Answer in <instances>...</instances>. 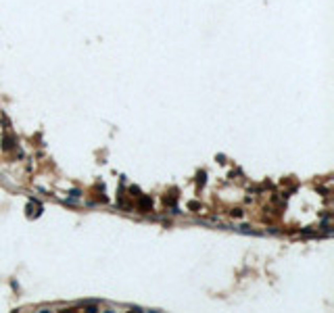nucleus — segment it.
<instances>
[{
    "instance_id": "nucleus-1",
    "label": "nucleus",
    "mask_w": 334,
    "mask_h": 313,
    "mask_svg": "<svg viewBox=\"0 0 334 313\" xmlns=\"http://www.w3.org/2000/svg\"><path fill=\"white\" fill-rule=\"evenodd\" d=\"M148 207H151V201L148 198H142L140 201V209H148Z\"/></svg>"
}]
</instances>
